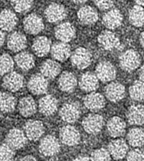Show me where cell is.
<instances>
[{
	"instance_id": "1",
	"label": "cell",
	"mask_w": 144,
	"mask_h": 161,
	"mask_svg": "<svg viewBox=\"0 0 144 161\" xmlns=\"http://www.w3.org/2000/svg\"><path fill=\"white\" fill-rule=\"evenodd\" d=\"M140 56L133 49L127 50L119 57V65L127 72H132L136 69L140 64Z\"/></svg>"
},
{
	"instance_id": "2",
	"label": "cell",
	"mask_w": 144,
	"mask_h": 161,
	"mask_svg": "<svg viewBox=\"0 0 144 161\" xmlns=\"http://www.w3.org/2000/svg\"><path fill=\"white\" fill-rule=\"evenodd\" d=\"M95 73L98 80H100L102 82H109L116 77V69L111 62L104 60L97 65Z\"/></svg>"
},
{
	"instance_id": "3",
	"label": "cell",
	"mask_w": 144,
	"mask_h": 161,
	"mask_svg": "<svg viewBox=\"0 0 144 161\" xmlns=\"http://www.w3.org/2000/svg\"><path fill=\"white\" fill-rule=\"evenodd\" d=\"M104 125V119L99 114H91L84 118L82 121V126L88 134L95 135L102 129Z\"/></svg>"
},
{
	"instance_id": "4",
	"label": "cell",
	"mask_w": 144,
	"mask_h": 161,
	"mask_svg": "<svg viewBox=\"0 0 144 161\" xmlns=\"http://www.w3.org/2000/svg\"><path fill=\"white\" fill-rule=\"evenodd\" d=\"M98 42L103 49L107 51H112L116 48H119L121 46L119 37L109 30L103 31L99 34L98 37Z\"/></svg>"
},
{
	"instance_id": "5",
	"label": "cell",
	"mask_w": 144,
	"mask_h": 161,
	"mask_svg": "<svg viewBox=\"0 0 144 161\" xmlns=\"http://www.w3.org/2000/svg\"><path fill=\"white\" fill-rule=\"evenodd\" d=\"M39 152L44 156H52L60 150V144L58 139L53 136H47L39 143Z\"/></svg>"
},
{
	"instance_id": "6",
	"label": "cell",
	"mask_w": 144,
	"mask_h": 161,
	"mask_svg": "<svg viewBox=\"0 0 144 161\" xmlns=\"http://www.w3.org/2000/svg\"><path fill=\"white\" fill-rule=\"evenodd\" d=\"M71 63L78 69L87 68L91 63V53L85 48H78L71 55Z\"/></svg>"
},
{
	"instance_id": "7",
	"label": "cell",
	"mask_w": 144,
	"mask_h": 161,
	"mask_svg": "<svg viewBox=\"0 0 144 161\" xmlns=\"http://www.w3.org/2000/svg\"><path fill=\"white\" fill-rule=\"evenodd\" d=\"M80 107L76 103H68L62 106L59 115L61 119L68 123H73L80 116Z\"/></svg>"
},
{
	"instance_id": "8",
	"label": "cell",
	"mask_w": 144,
	"mask_h": 161,
	"mask_svg": "<svg viewBox=\"0 0 144 161\" xmlns=\"http://www.w3.org/2000/svg\"><path fill=\"white\" fill-rule=\"evenodd\" d=\"M27 138L24 134L22 130L20 129L14 128L11 129L9 132H8L7 138H6V142L7 144L14 149H20L23 147L27 143Z\"/></svg>"
},
{
	"instance_id": "9",
	"label": "cell",
	"mask_w": 144,
	"mask_h": 161,
	"mask_svg": "<svg viewBox=\"0 0 144 161\" xmlns=\"http://www.w3.org/2000/svg\"><path fill=\"white\" fill-rule=\"evenodd\" d=\"M61 141L67 146H75L79 143L80 134L75 127L72 126H65L59 132Z\"/></svg>"
},
{
	"instance_id": "10",
	"label": "cell",
	"mask_w": 144,
	"mask_h": 161,
	"mask_svg": "<svg viewBox=\"0 0 144 161\" xmlns=\"http://www.w3.org/2000/svg\"><path fill=\"white\" fill-rule=\"evenodd\" d=\"M27 87L34 94H42L47 91L48 80L42 74L37 73L30 78Z\"/></svg>"
},
{
	"instance_id": "11",
	"label": "cell",
	"mask_w": 144,
	"mask_h": 161,
	"mask_svg": "<svg viewBox=\"0 0 144 161\" xmlns=\"http://www.w3.org/2000/svg\"><path fill=\"white\" fill-rule=\"evenodd\" d=\"M23 27L27 33L36 35L42 31L44 28V24L41 17L35 14H30L24 19Z\"/></svg>"
},
{
	"instance_id": "12",
	"label": "cell",
	"mask_w": 144,
	"mask_h": 161,
	"mask_svg": "<svg viewBox=\"0 0 144 161\" xmlns=\"http://www.w3.org/2000/svg\"><path fill=\"white\" fill-rule=\"evenodd\" d=\"M128 146L126 141L122 139L112 140L108 145V152L110 156L115 159H121L127 156Z\"/></svg>"
},
{
	"instance_id": "13",
	"label": "cell",
	"mask_w": 144,
	"mask_h": 161,
	"mask_svg": "<svg viewBox=\"0 0 144 161\" xmlns=\"http://www.w3.org/2000/svg\"><path fill=\"white\" fill-rule=\"evenodd\" d=\"M2 86L11 92H16L23 86V77L16 72H11L4 77Z\"/></svg>"
},
{
	"instance_id": "14",
	"label": "cell",
	"mask_w": 144,
	"mask_h": 161,
	"mask_svg": "<svg viewBox=\"0 0 144 161\" xmlns=\"http://www.w3.org/2000/svg\"><path fill=\"white\" fill-rule=\"evenodd\" d=\"M55 37L60 40V42L67 44V42H70L75 37V29L74 26L70 23H62L55 28Z\"/></svg>"
},
{
	"instance_id": "15",
	"label": "cell",
	"mask_w": 144,
	"mask_h": 161,
	"mask_svg": "<svg viewBox=\"0 0 144 161\" xmlns=\"http://www.w3.org/2000/svg\"><path fill=\"white\" fill-rule=\"evenodd\" d=\"M45 16L51 23L59 22L67 16V11L61 4L51 3L46 9Z\"/></svg>"
},
{
	"instance_id": "16",
	"label": "cell",
	"mask_w": 144,
	"mask_h": 161,
	"mask_svg": "<svg viewBox=\"0 0 144 161\" xmlns=\"http://www.w3.org/2000/svg\"><path fill=\"white\" fill-rule=\"evenodd\" d=\"M24 130L27 139L35 141L42 136L44 132V126L40 121L30 120L26 123Z\"/></svg>"
},
{
	"instance_id": "17",
	"label": "cell",
	"mask_w": 144,
	"mask_h": 161,
	"mask_svg": "<svg viewBox=\"0 0 144 161\" xmlns=\"http://www.w3.org/2000/svg\"><path fill=\"white\" fill-rule=\"evenodd\" d=\"M126 90L123 85L119 82H111L106 87L105 94L107 98L112 103L122 100L125 96Z\"/></svg>"
},
{
	"instance_id": "18",
	"label": "cell",
	"mask_w": 144,
	"mask_h": 161,
	"mask_svg": "<svg viewBox=\"0 0 144 161\" xmlns=\"http://www.w3.org/2000/svg\"><path fill=\"white\" fill-rule=\"evenodd\" d=\"M123 16L118 9H111L103 15L102 23L108 29H115L122 24Z\"/></svg>"
},
{
	"instance_id": "19",
	"label": "cell",
	"mask_w": 144,
	"mask_h": 161,
	"mask_svg": "<svg viewBox=\"0 0 144 161\" xmlns=\"http://www.w3.org/2000/svg\"><path fill=\"white\" fill-rule=\"evenodd\" d=\"M57 108H58V101L54 96L46 95L39 100L38 109L43 115H52L57 110Z\"/></svg>"
},
{
	"instance_id": "20",
	"label": "cell",
	"mask_w": 144,
	"mask_h": 161,
	"mask_svg": "<svg viewBox=\"0 0 144 161\" xmlns=\"http://www.w3.org/2000/svg\"><path fill=\"white\" fill-rule=\"evenodd\" d=\"M18 18L15 12L9 9H4L0 13V28L3 31H10L15 28Z\"/></svg>"
},
{
	"instance_id": "21",
	"label": "cell",
	"mask_w": 144,
	"mask_h": 161,
	"mask_svg": "<svg viewBox=\"0 0 144 161\" xmlns=\"http://www.w3.org/2000/svg\"><path fill=\"white\" fill-rule=\"evenodd\" d=\"M107 131L111 137L117 138L123 136L126 130V123L119 117L111 118L107 124Z\"/></svg>"
},
{
	"instance_id": "22",
	"label": "cell",
	"mask_w": 144,
	"mask_h": 161,
	"mask_svg": "<svg viewBox=\"0 0 144 161\" xmlns=\"http://www.w3.org/2000/svg\"><path fill=\"white\" fill-rule=\"evenodd\" d=\"M78 18L82 24L90 25L99 19V15L96 10L91 6H84L78 10Z\"/></svg>"
},
{
	"instance_id": "23",
	"label": "cell",
	"mask_w": 144,
	"mask_h": 161,
	"mask_svg": "<svg viewBox=\"0 0 144 161\" xmlns=\"http://www.w3.org/2000/svg\"><path fill=\"white\" fill-rule=\"evenodd\" d=\"M105 98L99 93H91L84 98V105L91 111H98L105 106Z\"/></svg>"
},
{
	"instance_id": "24",
	"label": "cell",
	"mask_w": 144,
	"mask_h": 161,
	"mask_svg": "<svg viewBox=\"0 0 144 161\" xmlns=\"http://www.w3.org/2000/svg\"><path fill=\"white\" fill-rule=\"evenodd\" d=\"M7 47L13 52H20L27 47V38L22 33L15 31L7 39Z\"/></svg>"
},
{
	"instance_id": "25",
	"label": "cell",
	"mask_w": 144,
	"mask_h": 161,
	"mask_svg": "<svg viewBox=\"0 0 144 161\" xmlns=\"http://www.w3.org/2000/svg\"><path fill=\"white\" fill-rule=\"evenodd\" d=\"M127 118L130 124L139 125L144 124V106L142 105H135L128 109Z\"/></svg>"
},
{
	"instance_id": "26",
	"label": "cell",
	"mask_w": 144,
	"mask_h": 161,
	"mask_svg": "<svg viewBox=\"0 0 144 161\" xmlns=\"http://www.w3.org/2000/svg\"><path fill=\"white\" fill-rule=\"evenodd\" d=\"M41 74L47 79H54L59 74L60 64L53 60H47L41 65Z\"/></svg>"
},
{
	"instance_id": "27",
	"label": "cell",
	"mask_w": 144,
	"mask_h": 161,
	"mask_svg": "<svg viewBox=\"0 0 144 161\" xmlns=\"http://www.w3.org/2000/svg\"><path fill=\"white\" fill-rule=\"evenodd\" d=\"M77 86V79L72 73L64 72L58 79V87L63 92H72Z\"/></svg>"
},
{
	"instance_id": "28",
	"label": "cell",
	"mask_w": 144,
	"mask_h": 161,
	"mask_svg": "<svg viewBox=\"0 0 144 161\" xmlns=\"http://www.w3.org/2000/svg\"><path fill=\"white\" fill-rule=\"evenodd\" d=\"M51 55L56 60L63 61L71 55V47L67 43H55L51 48Z\"/></svg>"
},
{
	"instance_id": "29",
	"label": "cell",
	"mask_w": 144,
	"mask_h": 161,
	"mask_svg": "<svg viewBox=\"0 0 144 161\" xmlns=\"http://www.w3.org/2000/svg\"><path fill=\"white\" fill-rule=\"evenodd\" d=\"M99 86V80L92 73H86L82 74L79 80V87L86 92H91L96 90Z\"/></svg>"
},
{
	"instance_id": "30",
	"label": "cell",
	"mask_w": 144,
	"mask_h": 161,
	"mask_svg": "<svg viewBox=\"0 0 144 161\" xmlns=\"http://www.w3.org/2000/svg\"><path fill=\"white\" fill-rule=\"evenodd\" d=\"M37 106L35 100L30 96L24 97L18 103V110L23 117H30L36 112Z\"/></svg>"
},
{
	"instance_id": "31",
	"label": "cell",
	"mask_w": 144,
	"mask_h": 161,
	"mask_svg": "<svg viewBox=\"0 0 144 161\" xmlns=\"http://www.w3.org/2000/svg\"><path fill=\"white\" fill-rule=\"evenodd\" d=\"M32 48L38 57H44L51 51V41L46 36H38L34 40Z\"/></svg>"
},
{
	"instance_id": "32",
	"label": "cell",
	"mask_w": 144,
	"mask_h": 161,
	"mask_svg": "<svg viewBox=\"0 0 144 161\" xmlns=\"http://www.w3.org/2000/svg\"><path fill=\"white\" fill-rule=\"evenodd\" d=\"M15 62L17 65L23 71H28L35 65V59L28 52H21L15 56Z\"/></svg>"
},
{
	"instance_id": "33",
	"label": "cell",
	"mask_w": 144,
	"mask_h": 161,
	"mask_svg": "<svg viewBox=\"0 0 144 161\" xmlns=\"http://www.w3.org/2000/svg\"><path fill=\"white\" fill-rule=\"evenodd\" d=\"M17 101L12 94L9 93H0V111L11 113L16 107Z\"/></svg>"
},
{
	"instance_id": "34",
	"label": "cell",
	"mask_w": 144,
	"mask_h": 161,
	"mask_svg": "<svg viewBox=\"0 0 144 161\" xmlns=\"http://www.w3.org/2000/svg\"><path fill=\"white\" fill-rule=\"evenodd\" d=\"M127 140L129 144L135 147L143 146L144 130L139 127L131 129L127 134Z\"/></svg>"
},
{
	"instance_id": "35",
	"label": "cell",
	"mask_w": 144,
	"mask_h": 161,
	"mask_svg": "<svg viewBox=\"0 0 144 161\" xmlns=\"http://www.w3.org/2000/svg\"><path fill=\"white\" fill-rule=\"evenodd\" d=\"M129 20L132 25L135 27L144 26V8L135 5L129 12Z\"/></svg>"
},
{
	"instance_id": "36",
	"label": "cell",
	"mask_w": 144,
	"mask_h": 161,
	"mask_svg": "<svg viewBox=\"0 0 144 161\" xmlns=\"http://www.w3.org/2000/svg\"><path fill=\"white\" fill-rule=\"evenodd\" d=\"M130 96L133 100L144 101V82L141 80H136L129 89Z\"/></svg>"
},
{
	"instance_id": "37",
	"label": "cell",
	"mask_w": 144,
	"mask_h": 161,
	"mask_svg": "<svg viewBox=\"0 0 144 161\" xmlns=\"http://www.w3.org/2000/svg\"><path fill=\"white\" fill-rule=\"evenodd\" d=\"M14 67V60L12 57L7 53L0 55V75L11 73Z\"/></svg>"
},
{
	"instance_id": "38",
	"label": "cell",
	"mask_w": 144,
	"mask_h": 161,
	"mask_svg": "<svg viewBox=\"0 0 144 161\" xmlns=\"http://www.w3.org/2000/svg\"><path fill=\"white\" fill-rule=\"evenodd\" d=\"M11 5L15 11L18 13H24L31 9L33 5V2L28 1V0H26V1L25 0H22V1L14 0V1H11Z\"/></svg>"
},
{
	"instance_id": "39",
	"label": "cell",
	"mask_w": 144,
	"mask_h": 161,
	"mask_svg": "<svg viewBox=\"0 0 144 161\" xmlns=\"http://www.w3.org/2000/svg\"><path fill=\"white\" fill-rule=\"evenodd\" d=\"M91 161H111V156H110L107 150L104 148H99L94 151L91 153Z\"/></svg>"
},
{
	"instance_id": "40",
	"label": "cell",
	"mask_w": 144,
	"mask_h": 161,
	"mask_svg": "<svg viewBox=\"0 0 144 161\" xmlns=\"http://www.w3.org/2000/svg\"><path fill=\"white\" fill-rule=\"evenodd\" d=\"M15 152L7 143L0 145V161H12Z\"/></svg>"
},
{
	"instance_id": "41",
	"label": "cell",
	"mask_w": 144,
	"mask_h": 161,
	"mask_svg": "<svg viewBox=\"0 0 144 161\" xmlns=\"http://www.w3.org/2000/svg\"><path fill=\"white\" fill-rule=\"evenodd\" d=\"M127 161H144V153L139 149L131 151L127 156Z\"/></svg>"
},
{
	"instance_id": "42",
	"label": "cell",
	"mask_w": 144,
	"mask_h": 161,
	"mask_svg": "<svg viewBox=\"0 0 144 161\" xmlns=\"http://www.w3.org/2000/svg\"><path fill=\"white\" fill-rule=\"evenodd\" d=\"M95 5L98 7L100 10L102 11H106V10H109L114 5L113 1H95Z\"/></svg>"
},
{
	"instance_id": "43",
	"label": "cell",
	"mask_w": 144,
	"mask_h": 161,
	"mask_svg": "<svg viewBox=\"0 0 144 161\" xmlns=\"http://www.w3.org/2000/svg\"><path fill=\"white\" fill-rule=\"evenodd\" d=\"M139 77L141 81L144 82V64L141 67L140 69L139 70Z\"/></svg>"
},
{
	"instance_id": "44",
	"label": "cell",
	"mask_w": 144,
	"mask_h": 161,
	"mask_svg": "<svg viewBox=\"0 0 144 161\" xmlns=\"http://www.w3.org/2000/svg\"><path fill=\"white\" fill-rule=\"evenodd\" d=\"M73 161H91V159L87 156H78L77 158H75Z\"/></svg>"
},
{
	"instance_id": "45",
	"label": "cell",
	"mask_w": 144,
	"mask_h": 161,
	"mask_svg": "<svg viewBox=\"0 0 144 161\" xmlns=\"http://www.w3.org/2000/svg\"><path fill=\"white\" fill-rule=\"evenodd\" d=\"M20 161H38L34 156H26L20 159Z\"/></svg>"
},
{
	"instance_id": "46",
	"label": "cell",
	"mask_w": 144,
	"mask_h": 161,
	"mask_svg": "<svg viewBox=\"0 0 144 161\" xmlns=\"http://www.w3.org/2000/svg\"><path fill=\"white\" fill-rule=\"evenodd\" d=\"M5 42V34L2 31H0V48L3 45Z\"/></svg>"
},
{
	"instance_id": "47",
	"label": "cell",
	"mask_w": 144,
	"mask_h": 161,
	"mask_svg": "<svg viewBox=\"0 0 144 161\" xmlns=\"http://www.w3.org/2000/svg\"><path fill=\"white\" fill-rule=\"evenodd\" d=\"M139 41H140V44L142 45V47L144 48V31L141 33L140 37H139Z\"/></svg>"
},
{
	"instance_id": "48",
	"label": "cell",
	"mask_w": 144,
	"mask_h": 161,
	"mask_svg": "<svg viewBox=\"0 0 144 161\" xmlns=\"http://www.w3.org/2000/svg\"><path fill=\"white\" fill-rule=\"evenodd\" d=\"M135 3H136L138 6H140V7L144 8V1H135Z\"/></svg>"
},
{
	"instance_id": "49",
	"label": "cell",
	"mask_w": 144,
	"mask_h": 161,
	"mask_svg": "<svg viewBox=\"0 0 144 161\" xmlns=\"http://www.w3.org/2000/svg\"><path fill=\"white\" fill-rule=\"evenodd\" d=\"M74 2L77 3H86V1H74Z\"/></svg>"
},
{
	"instance_id": "50",
	"label": "cell",
	"mask_w": 144,
	"mask_h": 161,
	"mask_svg": "<svg viewBox=\"0 0 144 161\" xmlns=\"http://www.w3.org/2000/svg\"><path fill=\"white\" fill-rule=\"evenodd\" d=\"M1 119H2V114H1V111H0V121H1Z\"/></svg>"
}]
</instances>
